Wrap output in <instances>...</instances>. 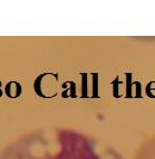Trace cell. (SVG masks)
Returning <instances> with one entry per match:
<instances>
[{"instance_id":"6da1fadb","label":"cell","mask_w":155,"mask_h":159,"mask_svg":"<svg viewBox=\"0 0 155 159\" xmlns=\"http://www.w3.org/2000/svg\"><path fill=\"white\" fill-rule=\"evenodd\" d=\"M0 159H122L88 136L70 129L48 128L22 136L0 153Z\"/></svg>"}]
</instances>
